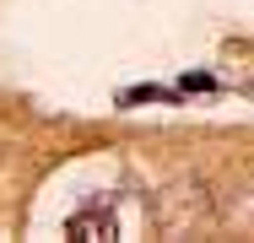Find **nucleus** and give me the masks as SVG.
Listing matches in <instances>:
<instances>
[{"mask_svg": "<svg viewBox=\"0 0 254 243\" xmlns=\"http://www.w3.org/2000/svg\"><path fill=\"white\" fill-rule=\"evenodd\" d=\"M70 238H130V222H125V200L119 194H98L87 200L70 222H65Z\"/></svg>", "mask_w": 254, "mask_h": 243, "instance_id": "1", "label": "nucleus"}, {"mask_svg": "<svg viewBox=\"0 0 254 243\" xmlns=\"http://www.w3.org/2000/svg\"><path fill=\"white\" fill-rule=\"evenodd\" d=\"M233 222H238V227H249V233H254V189L244 194V205L233 211Z\"/></svg>", "mask_w": 254, "mask_h": 243, "instance_id": "2", "label": "nucleus"}]
</instances>
